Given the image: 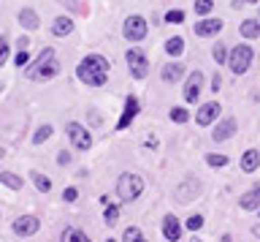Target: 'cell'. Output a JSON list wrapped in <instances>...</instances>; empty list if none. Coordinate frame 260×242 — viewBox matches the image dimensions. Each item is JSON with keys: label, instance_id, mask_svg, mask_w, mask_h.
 <instances>
[{"label": "cell", "instance_id": "6da1fadb", "mask_svg": "<svg viewBox=\"0 0 260 242\" xmlns=\"http://www.w3.org/2000/svg\"><path fill=\"white\" fill-rule=\"evenodd\" d=\"M109 71H111L109 60L95 52V55H87V58L76 66V76H79V82L87 85V87H103L106 79H109Z\"/></svg>", "mask_w": 260, "mask_h": 242}, {"label": "cell", "instance_id": "7a4b0ae2", "mask_svg": "<svg viewBox=\"0 0 260 242\" xmlns=\"http://www.w3.org/2000/svg\"><path fill=\"white\" fill-rule=\"evenodd\" d=\"M57 74H60V60H57L52 46H46L36 60L27 63V71H24V76H27L30 82H49V79H54Z\"/></svg>", "mask_w": 260, "mask_h": 242}, {"label": "cell", "instance_id": "3957f363", "mask_svg": "<svg viewBox=\"0 0 260 242\" xmlns=\"http://www.w3.org/2000/svg\"><path fill=\"white\" fill-rule=\"evenodd\" d=\"M252 58H255L252 46L249 44H239V46H233V49L228 52V63H225V66L231 68L236 76H241V74H247V71H249Z\"/></svg>", "mask_w": 260, "mask_h": 242}, {"label": "cell", "instance_id": "277c9868", "mask_svg": "<svg viewBox=\"0 0 260 242\" xmlns=\"http://www.w3.org/2000/svg\"><path fill=\"white\" fill-rule=\"evenodd\" d=\"M125 60H127L130 76H133L136 82L146 79V74H149V58H146V52H144V49H138V46L127 49V52H125Z\"/></svg>", "mask_w": 260, "mask_h": 242}, {"label": "cell", "instance_id": "5b68a950", "mask_svg": "<svg viewBox=\"0 0 260 242\" xmlns=\"http://www.w3.org/2000/svg\"><path fill=\"white\" fill-rule=\"evenodd\" d=\"M144 191V180L138 174H119L117 180V196L122 201H136Z\"/></svg>", "mask_w": 260, "mask_h": 242}, {"label": "cell", "instance_id": "8992f818", "mask_svg": "<svg viewBox=\"0 0 260 242\" xmlns=\"http://www.w3.org/2000/svg\"><path fill=\"white\" fill-rule=\"evenodd\" d=\"M146 33H149V22H146L141 14H133V17H127L125 25H122V36H125V41H130V44L144 41Z\"/></svg>", "mask_w": 260, "mask_h": 242}, {"label": "cell", "instance_id": "52a82bcc", "mask_svg": "<svg viewBox=\"0 0 260 242\" xmlns=\"http://www.w3.org/2000/svg\"><path fill=\"white\" fill-rule=\"evenodd\" d=\"M65 131H68V139L73 142V147H76V150L87 152L89 147H92V133H89L81 123H68V125H65Z\"/></svg>", "mask_w": 260, "mask_h": 242}, {"label": "cell", "instance_id": "ba28073f", "mask_svg": "<svg viewBox=\"0 0 260 242\" xmlns=\"http://www.w3.org/2000/svg\"><path fill=\"white\" fill-rule=\"evenodd\" d=\"M138 112H141L138 98H136V95H127V98H125V109H122V117L117 120V131H127V128L133 125V120L138 117Z\"/></svg>", "mask_w": 260, "mask_h": 242}, {"label": "cell", "instance_id": "9c48e42d", "mask_svg": "<svg viewBox=\"0 0 260 242\" xmlns=\"http://www.w3.org/2000/svg\"><path fill=\"white\" fill-rule=\"evenodd\" d=\"M201 90H203V71H192V74H187L184 101H187V103H195V101L201 98Z\"/></svg>", "mask_w": 260, "mask_h": 242}, {"label": "cell", "instance_id": "30bf717a", "mask_svg": "<svg viewBox=\"0 0 260 242\" xmlns=\"http://www.w3.org/2000/svg\"><path fill=\"white\" fill-rule=\"evenodd\" d=\"M198 193H201V182L195 180V177H187V180L179 185V188L174 191V196L176 201H182V204H187V201H192V199H198Z\"/></svg>", "mask_w": 260, "mask_h": 242}, {"label": "cell", "instance_id": "8fae6325", "mask_svg": "<svg viewBox=\"0 0 260 242\" xmlns=\"http://www.w3.org/2000/svg\"><path fill=\"white\" fill-rule=\"evenodd\" d=\"M38 229H41V221L36 215H22V218L14 221V234L16 237H32Z\"/></svg>", "mask_w": 260, "mask_h": 242}, {"label": "cell", "instance_id": "7c38bea8", "mask_svg": "<svg viewBox=\"0 0 260 242\" xmlns=\"http://www.w3.org/2000/svg\"><path fill=\"white\" fill-rule=\"evenodd\" d=\"M225 28V22L222 19H201V22H195V36L198 38H211V36H217L219 30Z\"/></svg>", "mask_w": 260, "mask_h": 242}, {"label": "cell", "instance_id": "4fadbf2b", "mask_svg": "<svg viewBox=\"0 0 260 242\" xmlns=\"http://www.w3.org/2000/svg\"><path fill=\"white\" fill-rule=\"evenodd\" d=\"M219 112H222V106H219L217 101L203 103V106L198 109V115H195V123H198V125H211L219 117Z\"/></svg>", "mask_w": 260, "mask_h": 242}, {"label": "cell", "instance_id": "5bb4252c", "mask_svg": "<svg viewBox=\"0 0 260 242\" xmlns=\"http://www.w3.org/2000/svg\"><path fill=\"white\" fill-rule=\"evenodd\" d=\"M184 63H179V60H174V63H168V66H162V71H160V79L166 85H174V82H179V79L184 76Z\"/></svg>", "mask_w": 260, "mask_h": 242}, {"label": "cell", "instance_id": "9a60e30c", "mask_svg": "<svg viewBox=\"0 0 260 242\" xmlns=\"http://www.w3.org/2000/svg\"><path fill=\"white\" fill-rule=\"evenodd\" d=\"M236 128H239L236 117H225L222 123H217L214 133H211V139H214V142H225V139H231V136L236 133Z\"/></svg>", "mask_w": 260, "mask_h": 242}, {"label": "cell", "instance_id": "2e32d148", "mask_svg": "<svg viewBox=\"0 0 260 242\" xmlns=\"http://www.w3.org/2000/svg\"><path fill=\"white\" fill-rule=\"evenodd\" d=\"M162 234H166L168 242L182 239V226H179V221H176L174 215H166V218H162Z\"/></svg>", "mask_w": 260, "mask_h": 242}, {"label": "cell", "instance_id": "e0dca14e", "mask_svg": "<svg viewBox=\"0 0 260 242\" xmlns=\"http://www.w3.org/2000/svg\"><path fill=\"white\" fill-rule=\"evenodd\" d=\"M16 19H19V25L24 30H38V25H41V17L36 14V9H22L16 14Z\"/></svg>", "mask_w": 260, "mask_h": 242}, {"label": "cell", "instance_id": "ac0fdd59", "mask_svg": "<svg viewBox=\"0 0 260 242\" xmlns=\"http://www.w3.org/2000/svg\"><path fill=\"white\" fill-rule=\"evenodd\" d=\"M257 169H260V152L257 150H247L241 155V172L252 174V172H257Z\"/></svg>", "mask_w": 260, "mask_h": 242}, {"label": "cell", "instance_id": "d6986e66", "mask_svg": "<svg viewBox=\"0 0 260 242\" xmlns=\"http://www.w3.org/2000/svg\"><path fill=\"white\" fill-rule=\"evenodd\" d=\"M71 33H73V19L71 17H57L52 22V36L65 38V36H71Z\"/></svg>", "mask_w": 260, "mask_h": 242}, {"label": "cell", "instance_id": "ffe728a7", "mask_svg": "<svg viewBox=\"0 0 260 242\" xmlns=\"http://www.w3.org/2000/svg\"><path fill=\"white\" fill-rule=\"evenodd\" d=\"M239 207L241 209H257L260 207V185H255V188H249L244 196L239 199Z\"/></svg>", "mask_w": 260, "mask_h": 242}, {"label": "cell", "instance_id": "44dd1931", "mask_svg": "<svg viewBox=\"0 0 260 242\" xmlns=\"http://www.w3.org/2000/svg\"><path fill=\"white\" fill-rule=\"evenodd\" d=\"M239 33L244 38H260V22L257 19H244L241 28H239Z\"/></svg>", "mask_w": 260, "mask_h": 242}, {"label": "cell", "instance_id": "7402d4cb", "mask_svg": "<svg viewBox=\"0 0 260 242\" xmlns=\"http://www.w3.org/2000/svg\"><path fill=\"white\" fill-rule=\"evenodd\" d=\"M0 182L6 185V188H11V191H22V177L19 174H14V172H0Z\"/></svg>", "mask_w": 260, "mask_h": 242}, {"label": "cell", "instance_id": "603a6c76", "mask_svg": "<svg viewBox=\"0 0 260 242\" xmlns=\"http://www.w3.org/2000/svg\"><path fill=\"white\" fill-rule=\"evenodd\" d=\"M166 52L171 55V58H179V55L184 52V38H182V36L168 38V41H166Z\"/></svg>", "mask_w": 260, "mask_h": 242}, {"label": "cell", "instance_id": "cb8c5ba5", "mask_svg": "<svg viewBox=\"0 0 260 242\" xmlns=\"http://www.w3.org/2000/svg\"><path fill=\"white\" fill-rule=\"evenodd\" d=\"M228 52H231V49H228L225 44H214V49H211V58H214L217 66H225V63H228Z\"/></svg>", "mask_w": 260, "mask_h": 242}, {"label": "cell", "instance_id": "d4e9b609", "mask_svg": "<svg viewBox=\"0 0 260 242\" xmlns=\"http://www.w3.org/2000/svg\"><path fill=\"white\" fill-rule=\"evenodd\" d=\"M122 242H149V239H144L141 229H136V226H127L125 234H122Z\"/></svg>", "mask_w": 260, "mask_h": 242}, {"label": "cell", "instance_id": "484cf974", "mask_svg": "<svg viewBox=\"0 0 260 242\" xmlns=\"http://www.w3.org/2000/svg\"><path fill=\"white\" fill-rule=\"evenodd\" d=\"M8 58H11V44H8V36L0 33V68L8 63Z\"/></svg>", "mask_w": 260, "mask_h": 242}, {"label": "cell", "instance_id": "4316f807", "mask_svg": "<svg viewBox=\"0 0 260 242\" xmlns=\"http://www.w3.org/2000/svg\"><path fill=\"white\" fill-rule=\"evenodd\" d=\"M168 117H171V123H179V125H182V123H187V120H190V112L182 109V106H174V109L168 112Z\"/></svg>", "mask_w": 260, "mask_h": 242}, {"label": "cell", "instance_id": "83f0119b", "mask_svg": "<svg viewBox=\"0 0 260 242\" xmlns=\"http://www.w3.org/2000/svg\"><path fill=\"white\" fill-rule=\"evenodd\" d=\"M32 182H36V188H38L41 193H49V191H52V180H49V177H44V174H38V172H32Z\"/></svg>", "mask_w": 260, "mask_h": 242}, {"label": "cell", "instance_id": "f1b7e54d", "mask_svg": "<svg viewBox=\"0 0 260 242\" xmlns=\"http://www.w3.org/2000/svg\"><path fill=\"white\" fill-rule=\"evenodd\" d=\"M211 9H214V0H195V14H198V17L211 14Z\"/></svg>", "mask_w": 260, "mask_h": 242}, {"label": "cell", "instance_id": "f546056e", "mask_svg": "<svg viewBox=\"0 0 260 242\" xmlns=\"http://www.w3.org/2000/svg\"><path fill=\"white\" fill-rule=\"evenodd\" d=\"M52 131H54L52 125H41V128H38V133L32 136V144H44V142L49 139V136H52Z\"/></svg>", "mask_w": 260, "mask_h": 242}, {"label": "cell", "instance_id": "4dcf8cb0", "mask_svg": "<svg viewBox=\"0 0 260 242\" xmlns=\"http://www.w3.org/2000/svg\"><path fill=\"white\" fill-rule=\"evenodd\" d=\"M103 221H106V223H109V226H114V223H117V221H119V209H117V207H114V204H106V212H103Z\"/></svg>", "mask_w": 260, "mask_h": 242}, {"label": "cell", "instance_id": "1f68e13d", "mask_svg": "<svg viewBox=\"0 0 260 242\" xmlns=\"http://www.w3.org/2000/svg\"><path fill=\"white\" fill-rule=\"evenodd\" d=\"M182 19H184V11H182V9H171V11L166 14V22H168V25H182Z\"/></svg>", "mask_w": 260, "mask_h": 242}, {"label": "cell", "instance_id": "d6a6232c", "mask_svg": "<svg viewBox=\"0 0 260 242\" xmlns=\"http://www.w3.org/2000/svg\"><path fill=\"white\" fill-rule=\"evenodd\" d=\"M206 164H209V166H214V169L228 166V155H214V152H209V155H206Z\"/></svg>", "mask_w": 260, "mask_h": 242}, {"label": "cell", "instance_id": "836d02e7", "mask_svg": "<svg viewBox=\"0 0 260 242\" xmlns=\"http://www.w3.org/2000/svg\"><path fill=\"white\" fill-rule=\"evenodd\" d=\"M27 63H30V52L27 49H19V52H16V58H14V66H27Z\"/></svg>", "mask_w": 260, "mask_h": 242}, {"label": "cell", "instance_id": "e575fe53", "mask_svg": "<svg viewBox=\"0 0 260 242\" xmlns=\"http://www.w3.org/2000/svg\"><path fill=\"white\" fill-rule=\"evenodd\" d=\"M201 226H203V218L201 215H190V218H187V229H190V231H198Z\"/></svg>", "mask_w": 260, "mask_h": 242}, {"label": "cell", "instance_id": "d590c367", "mask_svg": "<svg viewBox=\"0 0 260 242\" xmlns=\"http://www.w3.org/2000/svg\"><path fill=\"white\" fill-rule=\"evenodd\" d=\"M62 196H65V201H76V199H79V191H76V188H65Z\"/></svg>", "mask_w": 260, "mask_h": 242}, {"label": "cell", "instance_id": "8d00e7d4", "mask_svg": "<svg viewBox=\"0 0 260 242\" xmlns=\"http://www.w3.org/2000/svg\"><path fill=\"white\" fill-rule=\"evenodd\" d=\"M219 87H222V76H219V74H217V71H214V76H211V90H214V93H217V90H219Z\"/></svg>", "mask_w": 260, "mask_h": 242}, {"label": "cell", "instance_id": "74e56055", "mask_svg": "<svg viewBox=\"0 0 260 242\" xmlns=\"http://www.w3.org/2000/svg\"><path fill=\"white\" fill-rule=\"evenodd\" d=\"M73 237H76V229H65V231H62V239H60V242H73Z\"/></svg>", "mask_w": 260, "mask_h": 242}, {"label": "cell", "instance_id": "f35d334b", "mask_svg": "<svg viewBox=\"0 0 260 242\" xmlns=\"http://www.w3.org/2000/svg\"><path fill=\"white\" fill-rule=\"evenodd\" d=\"M57 160H60L62 166H65V164H71V152H60V155H57Z\"/></svg>", "mask_w": 260, "mask_h": 242}, {"label": "cell", "instance_id": "ab89813d", "mask_svg": "<svg viewBox=\"0 0 260 242\" xmlns=\"http://www.w3.org/2000/svg\"><path fill=\"white\" fill-rule=\"evenodd\" d=\"M73 242H89V239H87V234H84V231H79V229H76V237H73Z\"/></svg>", "mask_w": 260, "mask_h": 242}, {"label": "cell", "instance_id": "60d3db41", "mask_svg": "<svg viewBox=\"0 0 260 242\" xmlns=\"http://www.w3.org/2000/svg\"><path fill=\"white\" fill-rule=\"evenodd\" d=\"M16 44H19V49H27V46H30V38H27V36H22Z\"/></svg>", "mask_w": 260, "mask_h": 242}, {"label": "cell", "instance_id": "b9f144b4", "mask_svg": "<svg viewBox=\"0 0 260 242\" xmlns=\"http://www.w3.org/2000/svg\"><path fill=\"white\" fill-rule=\"evenodd\" d=\"M219 242H233V237H231V234H225V237L219 239Z\"/></svg>", "mask_w": 260, "mask_h": 242}, {"label": "cell", "instance_id": "7bdbcfd3", "mask_svg": "<svg viewBox=\"0 0 260 242\" xmlns=\"http://www.w3.org/2000/svg\"><path fill=\"white\" fill-rule=\"evenodd\" d=\"M252 234H255V237L260 239V226H255V229H252Z\"/></svg>", "mask_w": 260, "mask_h": 242}, {"label": "cell", "instance_id": "ee69618b", "mask_svg": "<svg viewBox=\"0 0 260 242\" xmlns=\"http://www.w3.org/2000/svg\"><path fill=\"white\" fill-rule=\"evenodd\" d=\"M241 3H257V0H241Z\"/></svg>", "mask_w": 260, "mask_h": 242}, {"label": "cell", "instance_id": "f6af8a7d", "mask_svg": "<svg viewBox=\"0 0 260 242\" xmlns=\"http://www.w3.org/2000/svg\"><path fill=\"white\" fill-rule=\"evenodd\" d=\"M3 155H6V150H3V147H0V158H3Z\"/></svg>", "mask_w": 260, "mask_h": 242}, {"label": "cell", "instance_id": "bcb514c9", "mask_svg": "<svg viewBox=\"0 0 260 242\" xmlns=\"http://www.w3.org/2000/svg\"><path fill=\"white\" fill-rule=\"evenodd\" d=\"M106 242H114V239H106Z\"/></svg>", "mask_w": 260, "mask_h": 242}, {"label": "cell", "instance_id": "7dc6e473", "mask_svg": "<svg viewBox=\"0 0 260 242\" xmlns=\"http://www.w3.org/2000/svg\"><path fill=\"white\" fill-rule=\"evenodd\" d=\"M0 90H3V85H0Z\"/></svg>", "mask_w": 260, "mask_h": 242}]
</instances>
